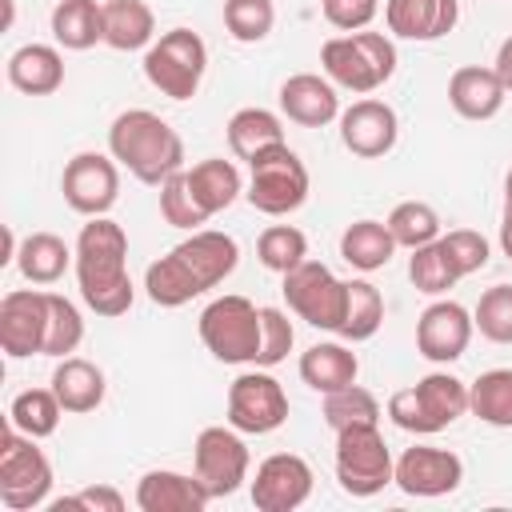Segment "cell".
Here are the masks:
<instances>
[{
  "label": "cell",
  "mask_w": 512,
  "mask_h": 512,
  "mask_svg": "<svg viewBox=\"0 0 512 512\" xmlns=\"http://www.w3.org/2000/svg\"><path fill=\"white\" fill-rule=\"evenodd\" d=\"M500 248L512 260V204H504V216H500Z\"/></svg>",
  "instance_id": "f907efd6"
},
{
  "label": "cell",
  "mask_w": 512,
  "mask_h": 512,
  "mask_svg": "<svg viewBox=\"0 0 512 512\" xmlns=\"http://www.w3.org/2000/svg\"><path fill=\"white\" fill-rule=\"evenodd\" d=\"M324 424L332 432H344V428H356V424H380V400L360 384L336 388V392L324 396Z\"/></svg>",
  "instance_id": "f35d334b"
},
{
  "label": "cell",
  "mask_w": 512,
  "mask_h": 512,
  "mask_svg": "<svg viewBox=\"0 0 512 512\" xmlns=\"http://www.w3.org/2000/svg\"><path fill=\"white\" fill-rule=\"evenodd\" d=\"M440 248L448 252V260H452V268L460 276H472V272H480L488 264V240L476 228H452V232H444L440 236Z\"/></svg>",
  "instance_id": "bcb514c9"
},
{
  "label": "cell",
  "mask_w": 512,
  "mask_h": 512,
  "mask_svg": "<svg viewBox=\"0 0 512 512\" xmlns=\"http://www.w3.org/2000/svg\"><path fill=\"white\" fill-rule=\"evenodd\" d=\"M468 412L492 428H512V368H488L468 384Z\"/></svg>",
  "instance_id": "d6a6232c"
},
{
  "label": "cell",
  "mask_w": 512,
  "mask_h": 512,
  "mask_svg": "<svg viewBox=\"0 0 512 512\" xmlns=\"http://www.w3.org/2000/svg\"><path fill=\"white\" fill-rule=\"evenodd\" d=\"M472 324L492 344H512V284H492L480 292V304L472 312Z\"/></svg>",
  "instance_id": "7bdbcfd3"
},
{
  "label": "cell",
  "mask_w": 512,
  "mask_h": 512,
  "mask_svg": "<svg viewBox=\"0 0 512 512\" xmlns=\"http://www.w3.org/2000/svg\"><path fill=\"white\" fill-rule=\"evenodd\" d=\"M52 512H124V496L112 488V484H96V488H80L76 496H64V500H52L48 504Z\"/></svg>",
  "instance_id": "c3c4849f"
},
{
  "label": "cell",
  "mask_w": 512,
  "mask_h": 512,
  "mask_svg": "<svg viewBox=\"0 0 512 512\" xmlns=\"http://www.w3.org/2000/svg\"><path fill=\"white\" fill-rule=\"evenodd\" d=\"M60 192H64V204L80 216H108V208L116 204L120 196V164L116 156L108 152H76L68 164H64V176H60Z\"/></svg>",
  "instance_id": "4fadbf2b"
},
{
  "label": "cell",
  "mask_w": 512,
  "mask_h": 512,
  "mask_svg": "<svg viewBox=\"0 0 512 512\" xmlns=\"http://www.w3.org/2000/svg\"><path fill=\"white\" fill-rule=\"evenodd\" d=\"M464 412H468V384L452 372H428L412 388L392 392V400H388V420L416 436L444 432Z\"/></svg>",
  "instance_id": "277c9868"
},
{
  "label": "cell",
  "mask_w": 512,
  "mask_h": 512,
  "mask_svg": "<svg viewBox=\"0 0 512 512\" xmlns=\"http://www.w3.org/2000/svg\"><path fill=\"white\" fill-rule=\"evenodd\" d=\"M108 152L116 156L120 168H128L140 184L160 188L172 172H184V140L180 132L148 112V108H128L112 120L108 128Z\"/></svg>",
  "instance_id": "7a4b0ae2"
},
{
  "label": "cell",
  "mask_w": 512,
  "mask_h": 512,
  "mask_svg": "<svg viewBox=\"0 0 512 512\" xmlns=\"http://www.w3.org/2000/svg\"><path fill=\"white\" fill-rule=\"evenodd\" d=\"M200 340L220 364H256L260 352V308L248 296H216L200 312Z\"/></svg>",
  "instance_id": "8992f818"
},
{
  "label": "cell",
  "mask_w": 512,
  "mask_h": 512,
  "mask_svg": "<svg viewBox=\"0 0 512 512\" xmlns=\"http://www.w3.org/2000/svg\"><path fill=\"white\" fill-rule=\"evenodd\" d=\"M48 336V292L44 288H12L0 300V348L12 360L44 356Z\"/></svg>",
  "instance_id": "5bb4252c"
},
{
  "label": "cell",
  "mask_w": 512,
  "mask_h": 512,
  "mask_svg": "<svg viewBox=\"0 0 512 512\" xmlns=\"http://www.w3.org/2000/svg\"><path fill=\"white\" fill-rule=\"evenodd\" d=\"M388 32L400 40H440L460 20V0H388L384 4Z\"/></svg>",
  "instance_id": "7402d4cb"
},
{
  "label": "cell",
  "mask_w": 512,
  "mask_h": 512,
  "mask_svg": "<svg viewBox=\"0 0 512 512\" xmlns=\"http://www.w3.org/2000/svg\"><path fill=\"white\" fill-rule=\"evenodd\" d=\"M156 40V16L144 0H104V44L116 52H140Z\"/></svg>",
  "instance_id": "4316f807"
},
{
  "label": "cell",
  "mask_w": 512,
  "mask_h": 512,
  "mask_svg": "<svg viewBox=\"0 0 512 512\" xmlns=\"http://www.w3.org/2000/svg\"><path fill=\"white\" fill-rule=\"evenodd\" d=\"M208 488L200 476H184L172 468H152L136 484V508L140 512H204L208 508Z\"/></svg>",
  "instance_id": "44dd1931"
},
{
  "label": "cell",
  "mask_w": 512,
  "mask_h": 512,
  "mask_svg": "<svg viewBox=\"0 0 512 512\" xmlns=\"http://www.w3.org/2000/svg\"><path fill=\"white\" fill-rule=\"evenodd\" d=\"M320 68H324V76L336 88L368 96V92H376L380 84L392 80V72H396V44L384 32H364V28L360 32H344V36L324 40Z\"/></svg>",
  "instance_id": "3957f363"
},
{
  "label": "cell",
  "mask_w": 512,
  "mask_h": 512,
  "mask_svg": "<svg viewBox=\"0 0 512 512\" xmlns=\"http://www.w3.org/2000/svg\"><path fill=\"white\" fill-rule=\"evenodd\" d=\"M504 204H512V168H508V176H504Z\"/></svg>",
  "instance_id": "816d5d0a"
},
{
  "label": "cell",
  "mask_w": 512,
  "mask_h": 512,
  "mask_svg": "<svg viewBox=\"0 0 512 512\" xmlns=\"http://www.w3.org/2000/svg\"><path fill=\"white\" fill-rule=\"evenodd\" d=\"M208 72V44L192 28H168L144 48V76L168 100H192Z\"/></svg>",
  "instance_id": "5b68a950"
},
{
  "label": "cell",
  "mask_w": 512,
  "mask_h": 512,
  "mask_svg": "<svg viewBox=\"0 0 512 512\" xmlns=\"http://www.w3.org/2000/svg\"><path fill=\"white\" fill-rule=\"evenodd\" d=\"M276 144H284V124H280L276 112H268V108H240V112H232V120H228V148H232L236 160L248 164V160H256L260 152H268Z\"/></svg>",
  "instance_id": "4dcf8cb0"
},
{
  "label": "cell",
  "mask_w": 512,
  "mask_h": 512,
  "mask_svg": "<svg viewBox=\"0 0 512 512\" xmlns=\"http://www.w3.org/2000/svg\"><path fill=\"white\" fill-rule=\"evenodd\" d=\"M408 280H412V288L424 292V296H444V292L460 280V272L452 268V260H448V252L440 248V240H432V244L412 248V256H408Z\"/></svg>",
  "instance_id": "ab89813d"
},
{
  "label": "cell",
  "mask_w": 512,
  "mask_h": 512,
  "mask_svg": "<svg viewBox=\"0 0 512 512\" xmlns=\"http://www.w3.org/2000/svg\"><path fill=\"white\" fill-rule=\"evenodd\" d=\"M320 12L332 28L340 32H360L376 20L380 12V0H320Z\"/></svg>",
  "instance_id": "7dc6e473"
},
{
  "label": "cell",
  "mask_w": 512,
  "mask_h": 512,
  "mask_svg": "<svg viewBox=\"0 0 512 512\" xmlns=\"http://www.w3.org/2000/svg\"><path fill=\"white\" fill-rule=\"evenodd\" d=\"M276 4L272 0H224V28L240 44H256L272 32Z\"/></svg>",
  "instance_id": "b9f144b4"
},
{
  "label": "cell",
  "mask_w": 512,
  "mask_h": 512,
  "mask_svg": "<svg viewBox=\"0 0 512 512\" xmlns=\"http://www.w3.org/2000/svg\"><path fill=\"white\" fill-rule=\"evenodd\" d=\"M60 416H64V404L56 400L52 388H24L8 404V424L20 428L24 436H36V440L52 436L60 428Z\"/></svg>",
  "instance_id": "e575fe53"
},
{
  "label": "cell",
  "mask_w": 512,
  "mask_h": 512,
  "mask_svg": "<svg viewBox=\"0 0 512 512\" xmlns=\"http://www.w3.org/2000/svg\"><path fill=\"white\" fill-rule=\"evenodd\" d=\"M284 300L288 308L312 324V328H324V332H336L340 320H344V296H348V280H340L328 264L320 260H304L296 264L292 272H284Z\"/></svg>",
  "instance_id": "30bf717a"
},
{
  "label": "cell",
  "mask_w": 512,
  "mask_h": 512,
  "mask_svg": "<svg viewBox=\"0 0 512 512\" xmlns=\"http://www.w3.org/2000/svg\"><path fill=\"white\" fill-rule=\"evenodd\" d=\"M340 140L352 156L360 160H380L396 148L400 140V120H396V108L376 100V96H364L356 100L352 108L340 112Z\"/></svg>",
  "instance_id": "ac0fdd59"
},
{
  "label": "cell",
  "mask_w": 512,
  "mask_h": 512,
  "mask_svg": "<svg viewBox=\"0 0 512 512\" xmlns=\"http://www.w3.org/2000/svg\"><path fill=\"white\" fill-rule=\"evenodd\" d=\"M356 376H360V360H356V352H352L348 344H340V340H320V344H312V348L300 356V380H304L312 392H320V396L356 384Z\"/></svg>",
  "instance_id": "d4e9b609"
},
{
  "label": "cell",
  "mask_w": 512,
  "mask_h": 512,
  "mask_svg": "<svg viewBox=\"0 0 512 512\" xmlns=\"http://www.w3.org/2000/svg\"><path fill=\"white\" fill-rule=\"evenodd\" d=\"M68 264H76V248H68L56 232H32L16 248V268L28 284H56Z\"/></svg>",
  "instance_id": "83f0119b"
},
{
  "label": "cell",
  "mask_w": 512,
  "mask_h": 512,
  "mask_svg": "<svg viewBox=\"0 0 512 512\" xmlns=\"http://www.w3.org/2000/svg\"><path fill=\"white\" fill-rule=\"evenodd\" d=\"M504 96L508 92L496 80V72L492 68H480V64H464L448 80V104L464 120H492L504 108Z\"/></svg>",
  "instance_id": "603a6c76"
},
{
  "label": "cell",
  "mask_w": 512,
  "mask_h": 512,
  "mask_svg": "<svg viewBox=\"0 0 512 512\" xmlns=\"http://www.w3.org/2000/svg\"><path fill=\"white\" fill-rule=\"evenodd\" d=\"M472 312L456 300H432L416 320V352L432 364H452L472 344Z\"/></svg>",
  "instance_id": "e0dca14e"
},
{
  "label": "cell",
  "mask_w": 512,
  "mask_h": 512,
  "mask_svg": "<svg viewBox=\"0 0 512 512\" xmlns=\"http://www.w3.org/2000/svg\"><path fill=\"white\" fill-rule=\"evenodd\" d=\"M280 112L300 124V128H324L340 116V96H336V84L328 76H316V72H296L280 84Z\"/></svg>",
  "instance_id": "ffe728a7"
},
{
  "label": "cell",
  "mask_w": 512,
  "mask_h": 512,
  "mask_svg": "<svg viewBox=\"0 0 512 512\" xmlns=\"http://www.w3.org/2000/svg\"><path fill=\"white\" fill-rule=\"evenodd\" d=\"M388 232H392V240L400 244V248H420V244H432V240H440V216H436V208L432 204H424V200H400L392 212H388Z\"/></svg>",
  "instance_id": "8d00e7d4"
},
{
  "label": "cell",
  "mask_w": 512,
  "mask_h": 512,
  "mask_svg": "<svg viewBox=\"0 0 512 512\" xmlns=\"http://www.w3.org/2000/svg\"><path fill=\"white\" fill-rule=\"evenodd\" d=\"M184 176H188V188H192L196 204H200L208 216L224 212V208L244 192L240 168H236L232 160H220V156H208V160L184 168Z\"/></svg>",
  "instance_id": "f546056e"
},
{
  "label": "cell",
  "mask_w": 512,
  "mask_h": 512,
  "mask_svg": "<svg viewBox=\"0 0 512 512\" xmlns=\"http://www.w3.org/2000/svg\"><path fill=\"white\" fill-rule=\"evenodd\" d=\"M76 284L80 300L96 316H124L136 300L132 276H128V236L108 216H88V224L76 236Z\"/></svg>",
  "instance_id": "6da1fadb"
},
{
  "label": "cell",
  "mask_w": 512,
  "mask_h": 512,
  "mask_svg": "<svg viewBox=\"0 0 512 512\" xmlns=\"http://www.w3.org/2000/svg\"><path fill=\"white\" fill-rule=\"evenodd\" d=\"M84 340V316L80 308L60 296L48 292V336H44V356H72Z\"/></svg>",
  "instance_id": "60d3db41"
},
{
  "label": "cell",
  "mask_w": 512,
  "mask_h": 512,
  "mask_svg": "<svg viewBox=\"0 0 512 512\" xmlns=\"http://www.w3.org/2000/svg\"><path fill=\"white\" fill-rule=\"evenodd\" d=\"M492 72H496V80L504 84V92H512V36L496 48V60H492Z\"/></svg>",
  "instance_id": "681fc988"
},
{
  "label": "cell",
  "mask_w": 512,
  "mask_h": 512,
  "mask_svg": "<svg viewBox=\"0 0 512 512\" xmlns=\"http://www.w3.org/2000/svg\"><path fill=\"white\" fill-rule=\"evenodd\" d=\"M8 84L24 96H52L64 84V56L52 44H20L8 56Z\"/></svg>",
  "instance_id": "cb8c5ba5"
},
{
  "label": "cell",
  "mask_w": 512,
  "mask_h": 512,
  "mask_svg": "<svg viewBox=\"0 0 512 512\" xmlns=\"http://www.w3.org/2000/svg\"><path fill=\"white\" fill-rule=\"evenodd\" d=\"M396 460L380 436V424H356L336 432V480L348 496H376L384 484H392Z\"/></svg>",
  "instance_id": "9c48e42d"
},
{
  "label": "cell",
  "mask_w": 512,
  "mask_h": 512,
  "mask_svg": "<svg viewBox=\"0 0 512 512\" xmlns=\"http://www.w3.org/2000/svg\"><path fill=\"white\" fill-rule=\"evenodd\" d=\"M396 240L388 232L384 220H352L340 232V256L356 268V272H376L396 256Z\"/></svg>",
  "instance_id": "1f68e13d"
},
{
  "label": "cell",
  "mask_w": 512,
  "mask_h": 512,
  "mask_svg": "<svg viewBox=\"0 0 512 512\" xmlns=\"http://www.w3.org/2000/svg\"><path fill=\"white\" fill-rule=\"evenodd\" d=\"M288 420V396L268 368L240 372L228 384V424L244 436H268Z\"/></svg>",
  "instance_id": "8fae6325"
},
{
  "label": "cell",
  "mask_w": 512,
  "mask_h": 512,
  "mask_svg": "<svg viewBox=\"0 0 512 512\" xmlns=\"http://www.w3.org/2000/svg\"><path fill=\"white\" fill-rule=\"evenodd\" d=\"M144 292H148V300L160 304V308H180V304H188V300L200 296V288L192 284V276L180 268V260H176L172 252H164L160 260L148 264V272H144Z\"/></svg>",
  "instance_id": "d590c367"
},
{
  "label": "cell",
  "mask_w": 512,
  "mask_h": 512,
  "mask_svg": "<svg viewBox=\"0 0 512 512\" xmlns=\"http://www.w3.org/2000/svg\"><path fill=\"white\" fill-rule=\"evenodd\" d=\"M52 492V464L44 448H36V436H24L8 424L0 440V504L8 512H32Z\"/></svg>",
  "instance_id": "52a82bcc"
},
{
  "label": "cell",
  "mask_w": 512,
  "mask_h": 512,
  "mask_svg": "<svg viewBox=\"0 0 512 512\" xmlns=\"http://www.w3.org/2000/svg\"><path fill=\"white\" fill-rule=\"evenodd\" d=\"M172 256L180 260V268L192 276V284L200 288V296L216 284H224L236 264H240V244L228 236V232H216V228H196L188 240H180L172 248Z\"/></svg>",
  "instance_id": "d6986e66"
},
{
  "label": "cell",
  "mask_w": 512,
  "mask_h": 512,
  "mask_svg": "<svg viewBox=\"0 0 512 512\" xmlns=\"http://www.w3.org/2000/svg\"><path fill=\"white\" fill-rule=\"evenodd\" d=\"M52 40L68 52H88L104 40V4L96 0H56L52 8Z\"/></svg>",
  "instance_id": "f1b7e54d"
},
{
  "label": "cell",
  "mask_w": 512,
  "mask_h": 512,
  "mask_svg": "<svg viewBox=\"0 0 512 512\" xmlns=\"http://www.w3.org/2000/svg\"><path fill=\"white\" fill-rule=\"evenodd\" d=\"M292 344H296V328H292L288 312L260 308V352H256V368H276L280 360H288Z\"/></svg>",
  "instance_id": "f6af8a7d"
},
{
  "label": "cell",
  "mask_w": 512,
  "mask_h": 512,
  "mask_svg": "<svg viewBox=\"0 0 512 512\" xmlns=\"http://www.w3.org/2000/svg\"><path fill=\"white\" fill-rule=\"evenodd\" d=\"M312 464L296 452H272L260 460L252 480V504L256 512H292L312 496Z\"/></svg>",
  "instance_id": "2e32d148"
},
{
  "label": "cell",
  "mask_w": 512,
  "mask_h": 512,
  "mask_svg": "<svg viewBox=\"0 0 512 512\" xmlns=\"http://www.w3.org/2000/svg\"><path fill=\"white\" fill-rule=\"evenodd\" d=\"M248 464H252V456H248L244 432H236L232 424L200 428L196 448H192V472L200 476V484L208 488L212 500L232 496L248 480Z\"/></svg>",
  "instance_id": "7c38bea8"
},
{
  "label": "cell",
  "mask_w": 512,
  "mask_h": 512,
  "mask_svg": "<svg viewBox=\"0 0 512 512\" xmlns=\"http://www.w3.org/2000/svg\"><path fill=\"white\" fill-rule=\"evenodd\" d=\"M380 324H384V296H380V288L368 284V280H348L344 320H340L336 336L348 340V344H360V340H372Z\"/></svg>",
  "instance_id": "836d02e7"
},
{
  "label": "cell",
  "mask_w": 512,
  "mask_h": 512,
  "mask_svg": "<svg viewBox=\"0 0 512 512\" xmlns=\"http://www.w3.org/2000/svg\"><path fill=\"white\" fill-rule=\"evenodd\" d=\"M160 216H164V224L184 228V232H196V228L208 220V212L196 204V196H192L184 172H172V176L160 184Z\"/></svg>",
  "instance_id": "ee69618b"
},
{
  "label": "cell",
  "mask_w": 512,
  "mask_h": 512,
  "mask_svg": "<svg viewBox=\"0 0 512 512\" xmlns=\"http://www.w3.org/2000/svg\"><path fill=\"white\" fill-rule=\"evenodd\" d=\"M464 480V460L448 448H432V444H416L408 452H400L392 484L404 496H420V500H436L456 492Z\"/></svg>",
  "instance_id": "9a60e30c"
},
{
  "label": "cell",
  "mask_w": 512,
  "mask_h": 512,
  "mask_svg": "<svg viewBox=\"0 0 512 512\" xmlns=\"http://www.w3.org/2000/svg\"><path fill=\"white\" fill-rule=\"evenodd\" d=\"M52 392L64 404V412L80 416V412H96L104 404L108 384H104L100 364H92L84 356H60V364L52 372Z\"/></svg>",
  "instance_id": "484cf974"
},
{
  "label": "cell",
  "mask_w": 512,
  "mask_h": 512,
  "mask_svg": "<svg viewBox=\"0 0 512 512\" xmlns=\"http://www.w3.org/2000/svg\"><path fill=\"white\" fill-rule=\"evenodd\" d=\"M244 196L264 216L296 212L308 200V168H304V160L288 144H276V148L260 152L256 160H248V188H244Z\"/></svg>",
  "instance_id": "ba28073f"
},
{
  "label": "cell",
  "mask_w": 512,
  "mask_h": 512,
  "mask_svg": "<svg viewBox=\"0 0 512 512\" xmlns=\"http://www.w3.org/2000/svg\"><path fill=\"white\" fill-rule=\"evenodd\" d=\"M256 256L268 272H292L296 264L308 260V236L296 224H268L256 240Z\"/></svg>",
  "instance_id": "74e56055"
}]
</instances>
